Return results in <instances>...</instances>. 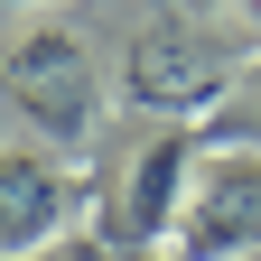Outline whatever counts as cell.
<instances>
[{
	"label": "cell",
	"mask_w": 261,
	"mask_h": 261,
	"mask_svg": "<svg viewBox=\"0 0 261 261\" xmlns=\"http://www.w3.org/2000/svg\"><path fill=\"white\" fill-rule=\"evenodd\" d=\"M233 84H243V56L224 47L215 28H196V19H159L121 56V103L159 112L168 130H205L224 103H233Z\"/></svg>",
	"instance_id": "1"
},
{
	"label": "cell",
	"mask_w": 261,
	"mask_h": 261,
	"mask_svg": "<svg viewBox=\"0 0 261 261\" xmlns=\"http://www.w3.org/2000/svg\"><path fill=\"white\" fill-rule=\"evenodd\" d=\"M0 93H10L19 121H38L47 140H93V121H103V84H93V47L75 28L56 19H28L0 38Z\"/></svg>",
	"instance_id": "2"
},
{
	"label": "cell",
	"mask_w": 261,
	"mask_h": 261,
	"mask_svg": "<svg viewBox=\"0 0 261 261\" xmlns=\"http://www.w3.org/2000/svg\"><path fill=\"white\" fill-rule=\"evenodd\" d=\"M252 252H261V159L205 149L196 196L168 233V261H252Z\"/></svg>",
	"instance_id": "3"
},
{
	"label": "cell",
	"mask_w": 261,
	"mask_h": 261,
	"mask_svg": "<svg viewBox=\"0 0 261 261\" xmlns=\"http://www.w3.org/2000/svg\"><path fill=\"white\" fill-rule=\"evenodd\" d=\"M196 168H205V130H159V140L121 168V196H112V243L121 252H168L187 196H196Z\"/></svg>",
	"instance_id": "4"
},
{
	"label": "cell",
	"mask_w": 261,
	"mask_h": 261,
	"mask_svg": "<svg viewBox=\"0 0 261 261\" xmlns=\"http://www.w3.org/2000/svg\"><path fill=\"white\" fill-rule=\"evenodd\" d=\"M75 215V168H56L47 149L0 140V261H28L65 233Z\"/></svg>",
	"instance_id": "5"
},
{
	"label": "cell",
	"mask_w": 261,
	"mask_h": 261,
	"mask_svg": "<svg viewBox=\"0 0 261 261\" xmlns=\"http://www.w3.org/2000/svg\"><path fill=\"white\" fill-rule=\"evenodd\" d=\"M205 149H243V159H261V56L243 65L233 103H224V112L205 121Z\"/></svg>",
	"instance_id": "6"
},
{
	"label": "cell",
	"mask_w": 261,
	"mask_h": 261,
	"mask_svg": "<svg viewBox=\"0 0 261 261\" xmlns=\"http://www.w3.org/2000/svg\"><path fill=\"white\" fill-rule=\"evenodd\" d=\"M28 261H103V252H93V243H75V233H65V243H47V252H28Z\"/></svg>",
	"instance_id": "7"
},
{
	"label": "cell",
	"mask_w": 261,
	"mask_h": 261,
	"mask_svg": "<svg viewBox=\"0 0 261 261\" xmlns=\"http://www.w3.org/2000/svg\"><path fill=\"white\" fill-rule=\"evenodd\" d=\"M28 10H56V0H0V19H28Z\"/></svg>",
	"instance_id": "8"
},
{
	"label": "cell",
	"mask_w": 261,
	"mask_h": 261,
	"mask_svg": "<svg viewBox=\"0 0 261 261\" xmlns=\"http://www.w3.org/2000/svg\"><path fill=\"white\" fill-rule=\"evenodd\" d=\"M243 10H252V19H261V0H243Z\"/></svg>",
	"instance_id": "9"
}]
</instances>
